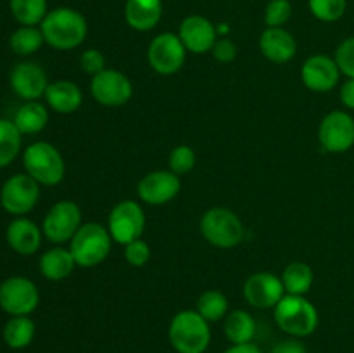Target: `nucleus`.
Instances as JSON below:
<instances>
[{
	"mask_svg": "<svg viewBox=\"0 0 354 353\" xmlns=\"http://www.w3.org/2000/svg\"><path fill=\"white\" fill-rule=\"evenodd\" d=\"M45 44L57 51H73L85 42L88 24L85 16L71 7L48 10L40 24Z\"/></svg>",
	"mask_w": 354,
	"mask_h": 353,
	"instance_id": "1",
	"label": "nucleus"
},
{
	"mask_svg": "<svg viewBox=\"0 0 354 353\" xmlns=\"http://www.w3.org/2000/svg\"><path fill=\"white\" fill-rule=\"evenodd\" d=\"M168 338L176 353H204L209 348V322L197 310H182L171 318Z\"/></svg>",
	"mask_w": 354,
	"mask_h": 353,
	"instance_id": "2",
	"label": "nucleus"
},
{
	"mask_svg": "<svg viewBox=\"0 0 354 353\" xmlns=\"http://www.w3.org/2000/svg\"><path fill=\"white\" fill-rule=\"evenodd\" d=\"M277 325L292 338H306L318 327L320 315L317 307L299 294H286L273 308Z\"/></svg>",
	"mask_w": 354,
	"mask_h": 353,
	"instance_id": "3",
	"label": "nucleus"
},
{
	"mask_svg": "<svg viewBox=\"0 0 354 353\" xmlns=\"http://www.w3.org/2000/svg\"><path fill=\"white\" fill-rule=\"evenodd\" d=\"M113 242L107 227L95 221H86V224H82L78 232L69 241V251L75 258L76 266L92 269L106 262Z\"/></svg>",
	"mask_w": 354,
	"mask_h": 353,
	"instance_id": "4",
	"label": "nucleus"
},
{
	"mask_svg": "<svg viewBox=\"0 0 354 353\" xmlns=\"http://www.w3.org/2000/svg\"><path fill=\"white\" fill-rule=\"evenodd\" d=\"M23 165L28 175L40 185H57L66 175L64 158L55 145L45 141L33 142L24 149Z\"/></svg>",
	"mask_w": 354,
	"mask_h": 353,
	"instance_id": "5",
	"label": "nucleus"
},
{
	"mask_svg": "<svg viewBox=\"0 0 354 353\" xmlns=\"http://www.w3.org/2000/svg\"><path fill=\"white\" fill-rule=\"evenodd\" d=\"M199 228L203 237L211 246L220 249H232L244 239L245 228L237 213L223 206L207 210L201 217Z\"/></svg>",
	"mask_w": 354,
	"mask_h": 353,
	"instance_id": "6",
	"label": "nucleus"
},
{
	"mask_svg": "<svg viewBox=\"0 0 354 353\" xmlns=\"http://www.w3.org/2000/svg\"><path fill=\"white\" fill-rule=\"evenodd\" d=\"M40 199V183L28 173H16L3 182L0 189V206L14 217H23L37 206Z\"/></svg>",
	"mask_w": 354,
	"mask_h": 353,
	"instance_id": "7",
	"label": "nucleus"
},
{
	"mask_svg": "<svg viewBox=\"0 0 354 353\" xmlns=\"http://www.w3.org/2000/svg\"><path fill=\"white\" fill-rule=\"evenodd\" d=\"M145 228V213L140 204L133 199H124L114 204L107 217V230L114 242L127 246L128 242L140 239Z\"/></svg>",
	"mask_w": 354,
	"mask_h": 353,
	"instance_id": "8",
	"label": "nucleus"
},
{
	"mask_svg": "<svg viewBox=\"0 0 354 353\" xmlns=\"http://www.w3.org/2000/svg\"><path fill=\"white\" fill-rule=\"evenodd\" d=\"M40 303L37 284L23 275L7 277L0 284V308L10 317L30 315Z\"/></svg>",
	"mask_w": 354,
	"mask_h": 353,
	"instance_id": "9",
	"label": "nucleus"
},
{
	"mask_svg": "<svg viewBox=\"0 0 354 353\" xmlns=\"http://www.w3.org/2000/svg\"><path fill=\"white\" fill-rule=\"evenodd\" d=\"M187 59V48L180 37L171 31L159 33L152 38L147 48L149 66L159 75H175L183 68Z\"/></svg>",
	"mask_w": 354,
	"mask_h": 353,
	"instance_id": "10",
	"label": "nucleus"
},
{
	"mask_svg": "<svg viewBox=\"0 0 354 353\" xmlns=\"http://www.w3.org/2000/svg\"><path fill=\"white\" fill-rule=\"evenodd\" d=\"M80 227H82V210L75 201L64 199L55 203L47 211L41 224V232L54 244H62L71 241Z\"/></svg>",
	"mask_w": 354,
	"mask_h": 353,
	"instance_id": "11",
	"label": "nucleus"
},
{
	"mask_svg": "<svg viewBox=\"0 0 354 353\" xmlns=\"http://www.w3.org/2000/svg\"><path fill=\"white\" fill-rule=\"evenodd\" d=\"M90 93L100 106L121 107L133 97V83L124 73L107 68L92 76Z\"/></svg>",
	"mask_w": 354,
	"mask_h": 353,
	"instance_id": "12",
	"label": "nucleus"
},
{
	"mask_svg": "<svg viewBox=\"0 0 354 353\" xmlns=\"http://www.w3.org/2000/svg\"><path fill=\"white\" fill-rule=\"evenodd\" d=\"M318 141L332 154L348 152L354 145V118L341 109L325 114L318 127Z\"/></svg>",
	"mask_w": 354,
	"mask_h": 353,
	"instance_id": "13",
	"label": "nucleus"
},
{
	"mask_svg": "<svg viewBox=\"0 0 354 353\" xmlns=\"http://www.w3.org/2000/svg\"><path fill=\"white\" fill-rule=\"evenodd\" d=\"M182 189L180 176L171 170H156L140 179L137 185V192L140 201L151 206H162L178 196Z\"/></svg>",
	"mask_w": 354,
	"mask_h": 353,
	"instance_id": "14",
	"label": "nucleus"
},
{
	"mask_svg": "<svg viewBox=\"0 0 354 353\" xmlns=\"http://www.w3.org/2000/svg\"><path fill=\"white\" fill-rule=\"evenodd\" d=\"M341 75L335 59L325 54L310 55L301 68V80L304 87L317 93L330 92L334 87H337Z\"/></svg>",
	"mask_w": 354,
	"mask_h": 353,
	"instance_id": "15",
	"label": "nucleus"
},
{
	"mask_svg": "<svg viewBox=\"0 0 354 353\" xmlns=\"http://www.w3.org/2000/svg\"><path fill=\"white\" fill-rule=\"evenodd\" d=\"M286 296L282 279L273 272H254L244 282V298L254 308H275Z\"/></svg>",
	"mask_w": 354,
	"mask_h": 353,
	"instance_id": "16",
	"label": "nucleus"
},
{
	"mask_svg": "<svg viewBox=\"0 0 354 353\" xmlns=\"http://www.w3.org/2000/svg\"><path fill=\"white\" fill-rule=\"evenodd\" d=\"M10 89L17 97L24 100H38L45 96L48 87V78L40 64L31 61L17 62L9 76Z\"/></svg>",
	"mask_w": 354,
	"mask_h": 353,
	"instance_id": "17",
	"label": "nucleus"
},
{
	"mask_svg": "<svg viewBox=\"0 0 354 353\" xmlns=\"http://www.w3.org/2000/svg\"><path fill=\"white\" fill-rule=\"evenodd\" d=\"M178 37L185 45L187 52L199 55L211 52V48L218 40V31L216 26L207 17L194 14V16H187L182 21Z\"/></svg>",
	"mask_w": 354,
	"mask_h": 353,
	"instance_id": "18",
	"label": "nucleus"
},
{
	"mask_svg": "<svg viewBox=\"0 0 354 353\" xmlns=\"http://www.w3.org/2000/svg\"><path fill=\"white\" fill-rule=\"evenodd\" d=\"M259 51L268 61L286 64L297 54V42L286 28H266L259 37Z\"/></svg>",
	"mask_w": 354,
	"mask_h": 353,
	"instance_id": "19",
	"label": "nucleus"
},
{
	"mask_svg": "<svg viewBox=\"0 0 354 353\" xmlns=\"http://www.w3.org/2000/svg\"><path fill=\"white\" fill-rule=\"evenodd\" d=\"M41 234L44 232L35 221H31L30 218L17 217L7 225L6 239L12 251H16L17 255L30 256L40 249Z\"/></svg>",
	"mask_w": 354,
	"mask_h": 353,
	"instance_id": "20",
	"label": "nucleus"
},
{
	"mask_svg": "<svg viewBox=\"0 0 354 353\" xmlns=\"http://www.w3.org/2000/svg\"><path fill=\"white\" fill-rule=\"evenodd\" d=\"M45 100L48 107L59 114H71L82 107L83 92L75 82L71 80H57L54 83H48Z\"/></svg>",
	"mask_w": 354,
	"mask_h": 353,
	"instance_id": "21",
	"label": "nucleus"
},
{
	"mask_svg": "<svg viewBox=\"0 0 354 353\" xmlns=\"http://www.w3.org/2000/svg\"><path fill=\"white\" fill-rule=\"evenodd\" d=\"M162 17V0H127L124 19L137 31H151Z\"/></svg>",
	"mask_w": 354,
	"mask_h": 353,
	"instance_id": "22",
	"label": "nucleus"
},
{
	"mask_svg": "<svg viewBox=\"0 0 354 353\" xmlns=\"http://www.w3.org/2000/svg\"><path fill=\"white\" fill-rule=\"evenodd\" d=\"M38 266H40V273L45 279L59 282V280H64L71 275L76 266V262L69 248L54 246V248L47 249L40 256Z\"/></svg>",
	"mask_w": 354,
	"mask_h": 353,
	"instance_id": "23",
	"label": "nucleus"
},
{
	"mask_svg": "<svg viewBox=\"0 0 354 353\" xmlns=\"http://www.w3.org/2000/svg\"><path fill=\"white\" fill-rule=\"evenodd\" d=\"M14 125L23 135L40 134L48 123V111L38 100H26L12 118Z\"/></svg>",
	"mask_w": 354,
	"mask_h": 353,
	"instance_id": "24",
	"label": "nucleus"
},
{
	"mask_svg": "<svg viewBox=\"0 0 354 353\" xmlns=\"http://www.w3.org/2000/svg\"><path fill=\"white\" fill-rule=\"evenodd\" d=\"M225 336L232 345H244L252 343L256 336V320L249 311L234 310L228 311L225 317Z\"/></svg>",
	"mask_w": 354,
	"mask_h": 353,
	"instance_id": "25",
	"label": "nucleus"
},
{
	"mask_svg": "<svg viewBox=\"0 0 354 353\" xmlns=\"http://www.w3.org/2000/svg\"><path fill=\"white\" fill-rule=\"evenodd\" d=\"M282 284L286 287V294H299L306 296L315 282V272L308 263L292 262L283 269Z\"/></svg>",
	"mask_w": 354,
	"mask_h": 353,
	"instance_id": "26",
	"label": "nucleus"
},
{
	"mask_svg": "<svg viewBox=\"0 0 354 353\" xmlns=\"http://www.w3.org/2000/svg\"><path fill=\"white\" fill-rule=\"evenodd\" d=\"M3 341L9 348L23 350L31 345L35 338V322L28 315L10 317L3 325Z\"/></svg>",
	"mask_w": 354,
	"mask_h": 353,
	"instance_id": "27",
	"label": "nucleus"
},
{
	"mask_svg": "<svg viewBox=\"0 0 354 353\" xmlns=\"http://www.w3.org/2000/svg\"><path fill=\"white\" fill-rule=\"evenodd\" d=\"M21 134L12 120L0 118V168L9 166L21 151Z\"/></svg>",
	"mask_w": 354,
	"mask_h": 353,
	"instance_id": "28",
	"label": "nucleus"
},
{
	"mask_svg": "<svg viewBox=\"0 0 354 353\" xmlns=\"http://www.w3.org/2000/svg\"><path fill=\"white\" fill-rule=\"evenodd\" d=\"M10 12L21 26H37L47 16V0H10Z\"/></svg>",
	"mask_w": 354,
	"mask_h": 353,
	"instance_id": "29",
	"label": "nucleus"
},
{
	"mask_svg": "<svg viewBox=\"0 0 354 353\" xmlns=\"http://www.w3.org/2000/svg\"><path fill=\"white\" fill-rule=\"evenodd\" d=\"M45 44L41 30L37 26H19L9 38V45L17 55H31Z\"/></svg>",
	"mask_w": 354,
	"mask_h": 353,
	"instance_id": "30",
	"label": "nucleus"
},
{
	"mask_svg": "<svg viewBox=\"0 0 354 353\" xmlns=\"http://www.w3.org/2000/svg\"><path fill=\"white\" fill-rule=\"evenodd\" d=\"M197 311L207 322H218L228 315V300L223 293L216 289L204 291L197 300Z\"/></svg>",
	"mask_w": 354,
	"mask_h": 353,
	"instance_id": "31",
	"label": "nucleus"
},
{
	"mask_svg": "<svg viewBox=\"0 0 354 353\" xmlns=\"http://www.w3.org/2000/svg\"><path fill=\"white\" fill-rule=\"evenodd\" d=\"M308 6L318 21L335 23L344 16L348 0H308Z\"/></svg>",
	"mask_w": 354,
	"mask_h": 353,
	"instance_id": "32",
	"label": "nucleus"
},
{
	"mask_svg": "<svg viewBox=\"0 0 354 353\" xmlns=\"http://www.w3.org/2000/svg\"><path fill=\"white\" fill-rule=\"evenodd\" d=\"M169 170H171L175 175H185V173L192 172L194 166H196V152L190 145L180 144L169 152L168 158Z\"/></svg>",
	"mask_w": 354,
	"mask_h": 353,
	"instance_id": "33",
	"label": "nucleus"
},
{
	"mask_svg": "<svg viewBox=\"0 0 354 353\" xmlns=\"http://www.w3.org/2000/svg\"><path fill=\"white\" fill-rule=\"evenodd\" d=\"M292 16V6L289 0H270L265 9L266 28H283Z\"/></svg>",
	"mask_w": 354,
	"mask_h": 353,
	"instance_id": "34",
	"label": "nucleus"
},
{
	"mask_svg": "<svg viewBox=\"0 0 354 353\" xmlns=\"http://www.w3.org/2000/svg\"><path fill=\"white\" fill-rule=\"evenodd\" d=\"M334 59L342 75L354 78V37L346 38L339 44Z\"/></svg>",
	"mask_w": 354,
	"mask_h": 353,
	"instance_id": "35",
	"label": "nucleus"
},
{
	"mask_svg": "<svg viewBox=\"0 0 354 353\" xmlns=\"http://www.w3.org/2000/svg\"><path fill=\"white\" fill-rule=\"evenodd\" d=\"M124 260L131 266H144L151 260V246L144 239H135L124 246Z\"/></svg>",
	"mask_w": 354,
	"mask_h": 353,
	"instance_id": "36",
	"label": "nucleus"
},
{
	"mask_svg": "<svg viewBox=\"0 0 354 353\" xmlns=\"http://www.w3.org/2000/svg\"><path fill=\"white\" fill-rule=\"evenodd\" d=\"M80 66L85 73L95 76L102 73L106 68V55L97 48H86L82 55H80Z\"/></svg>",
	"mask_w": 354,
	"mask_h": 353,
	"instance_id": "37",
	"label": "nucleus"
},
{
	"mask_svg": "<svg viewBox=\"0 0 354 353\" xmlns=\"http://www.w3.org/2000/svg\"><path fill=\"white\" fill-rule=\"evenodd\" d=\"M211 54L216 61L223 62V64H228V62L234 61L237 57V45L227 37H218L216 44L211 48Z\"/></svg>",
	"mask_w": 354,
	"mask_h": 353,
	"instance_id": "38",
	"label": "nucleus"
},
{
	"mask_svg": "<svg viewBox=\"0 0 354 353\" xmlns=\"http://www.w3.org/2000/svg\"><path fill=\"white\" fill-rule=\"evenodd\" d=\"M270 353H306V346L297 338H289L277 343Z\"/></svg>",
	"mask_w": 354,
	"mask_h": 353,
	"instance_id": "39",
	"label": "nucleus"
},
{
	"mask_svg": "<svg viewBox=\"0 0 354 353\" xmlns=\"http://www.w3.org/2000/svg\"><path fill=\"white\" fill-rule=\"evenodd\" d=\"M339 97H341V102L344 104L348 109L354 111V78H348L342 83Z\"/></svg>",
	"mask_w": 354,
	"mask_h": 353,
	"instance_id": "40",
	"label": "nucleus"
},
{
	"mask_svg": "<svg viewBox=\"0 0 354 353\" xmlns=\"http://www.w3.org/2000/svg\"><path fill=\"white\" fill-rule=\"evenodd\" d=\"M223 353H263L254 343H244V345H232Z\"/></svg>",
	"mask_w": 354,
	"mask_h": 353,
	"instance_id": "41",
	"label": "nucleus"
},
{
	"mask_svg": "<svg viewBox=\"0 0 354 353\" xmlns=\"http://www.w3.org/2000/svg\"><path fill=\"white\" fill-rule=\"evenodd\" d=\"M216 31L218 37H227L228 31H230V26H228V23H221L220 26H216Z\"/></svg>",
	"mask_w": 354,
	"mask_h": 353,
	"instance_id": "42",
	"label": "nucleus"
},
{
	"mask_svg": "<svg viewBox=\"0 0 354 353\" xmlns=\"http://www.w3.org/2000/svg\"><path fill=\"white\" fill-rule=\"evenodd\" d=\"M268 2H270V0H268Z\"/></svg>",
	"mask_w": 354,
	"mask_h": 353,
	"instance_id": "43",
	"label": "nucleus"
}]
</instances>
